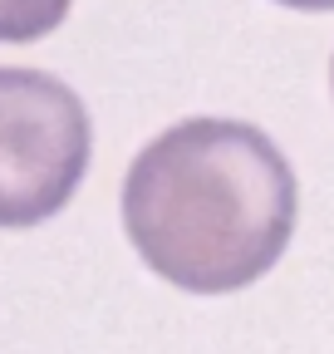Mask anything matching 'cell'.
<instances>
[{"label": "cell", "mask_w": 334, "mask_h": 354, "mask_svg": "<svg viewBox=\"0 0 334 354\" xmlns=\"http://www.w3.org/2000/svg\"><path fill=\"white\" fill-rule=\"evenodd\" d=\"M329 79H334V69H329Z\"/></svg>", "instance_id": "5"}, {"label": "cell", "mask_w": 334, "mask_h": 354, "mask_svg": "<svg viewBox=\"0 0 334 354\" xmlns=\"http://www.w3.org/2000/svg\"><path fill=\"white\" fill-rule=\"evenodd\" d=\"M295 172L261 128L187 118L133 158L123 232L153 276L192 295L261 281L295 236Z\"/></svg>", "instance_id": "1"}, {"label": "cell", "mask_w": 334, "mask_h": 354, "mask_svg": "<svg viewBox=\"0 0 334 354\" xmlns=\"http://www.w3.org/2000/svg\"><path fill=\"white\" fill-rule=\"evenodd\" d=\"M89 113L64 79L0 64V227L59 216L89 172Z\"/></svg>", "instance_id": "2"}, {"label": "cell", "mask_w": 334, "mask_h": 354, "mask_svg": "<svg viewBox=\"0 0 334 354\" xmlns=\"http://www.w3.org/2000/svg\"><path fill=\"white\" fill-rule=\"evenodd\" d=\"M74 0H0V44H30L64 25Z\"/></svg>", "instance_id": "3"}, {"label": "cell", "mask_w": 334, "mask_h": 354, "mask_svg": "<svg viewBox=\"0 0 334 354\" xmlns=\"http://www.w3.org/2000/svg\"><path fill=\"white\" fill-rule=\"evenodd\" d=\"M275 6H290V10H334V0H275Z\"/></svg>", "instance_id": "4"}]
</instances>
